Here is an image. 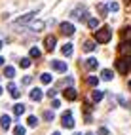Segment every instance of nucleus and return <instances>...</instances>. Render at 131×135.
<instances>
[{"instance_id":"2f4dec72","label":"nucleus","mask_w":131,"mask_h":135,"mask_svg":"<svg viewBox=\"0 0 131 135\" xmlns=\"http://www.w3.org/2000/svg\"><path fill=\"white\" fill-rule=\"evenodd\" d=\"M42 27H44V23H42V21H36V23L32 25V29H34V31H40Z\"/></svg>"},{"instance_id":"f3484780","label":"nucleus","mask_w":131,"mask_h":135,"mask_svg":"<svg viewBox=\"0 0 131 135\" xmlns=\"http://www.w3.org/2000/svg\"><path fill=\"white\" fill-rule=\"evenodd\" d=\"M101 78H103V80H107V82H108V80H112V70H110V69H103Z\"/></svg>"},{"instance_id":"72a5a7b5","label":"nucleus","mask_w":131,"mask_h":135,"mask_svg":"<svg viewBox=\"0 0 131 135\" xmlns=\"http://www.w3.org/2000/svg\"><path fill=\"white\" fill-rule=\"evenodd\" d=\"M97 135H108V129H107V128H99Z\"/></svg>"},{"instance_id":"b1692460","label":"nucleus","mask_w":131,"mask_h":135,"mask_svg":"<svg viewBox=\"0 0 131 135\" xmlns=\"http://www.w3.org/2000/svg\"><path fill=\"white\" fill-rule=\"evenodd\" d=\"M29 126H31V128H36V126H38V118H36V116H29Z\"/></svg>"},{"instance_id":"79ce46f5","label":"nucleus","mask_w":131,"mask_h":135,"mask_svg":"<svg viewBox=\"0 0 131 135\" xmlns=\"http://www.w3.org/2000/svg\"><path fill=\"white\" fill-rule=\"evenodd\" d=\"M74 135H80V133H74Z\"/></svg>"},{"instance_id":"9b49d317","label":"nucleus","mask_w":131,"mask_h":135,"mask_svg":"<svg viewBox=\"0 0 131 135\" xmlns=\"http://www.w3.org/2000/svg\"><path fill=\"white\" fill-rule=\"evenodd\" d=\"M8 91L12 93V97H13V99H19V95H21V91H17V88H15V84H13V82L8 84Z\"/></svg>"},{"instance_id":"2eb2a0df","label":"nucleus","mask_w":131,"mask_h":135,"mask_svg":"<svg viewBox=\"0 0 131 135\" xmlns=\"http://www.w3.org/2000/svg\"><path fill=\"white\" fill-rule=\"evenodd\" d=\"M122 38H124V42H129L131 40V27H125V29L122 31Z\"/></svg>"},{"instance_id":"cd10ccee","label":"nucleus","mask_w":131,"mask_h":135,"mask_svg":"<svg viewBox=\"0 0 131 135\" xmlns=\"http://www.w3.org/2000/svg\"><path fill=\"white\" fill-rule=\"evenodd\" d=\"M44 120L51 122V120H53V112H51V110H46V112H44Z\"/></svg>"},{"instance_id":"c85d7f7f","label":"nucleus","mask_w":131,"mask_h":135,"mask_svg":"<svg viewBox=\"0 0 131 135\" xmlns=\"http://www.w3.org/2000/svg\"><path fill=\"white\" fill-rule=\"evenodd\" d=\"M97 10H99V12H101L103 15H107V13H108V8L104 6V4H99V6H97Z\"/></svg>"},{"instance_id":"473e14b6","label":"nucleus","mask_w":131,"mask_h":135,"mask_svg":"<svg viewBox=\"0 0 131 135\" xmlns=\"http://www.w3.org/2000/svg\"><path fill=\"white\" fill-rule=\"evenodd\" d=\"M51 107H53V109H59V107H61V101H59V99H53V101H51Z\"/></svg>"},{"instance_id":"dca6fc26","label":"nucleus","mask_w":131,"mask_h":135,"mask_svg":"<svg viewBox=\"0 0 131 135\" xmlns=\"http://www.w3.org/2000/svg\"><path fill=\"white\" fill-rule=\"evenodd\" d=\"M103 97H104V93H103V91H99V89H95V91L91 93V99H93L95 103H99V101H101Z\"/></svg>"},{"instance_id":"c756f323","label":"nucleus","mask_w":131,"mask_h":135,"mask_svg":"<svg viewBox=\"0 0 131 135\" xmlns=\"http://www.w3.org/2000/svg\"><path fill=\"white\" fill-rule=\"evenodd\" d=\"M108 10H110V12H118V10H120V4H118V2H112V4L108 6Z\"/></svg>"},{"instance_id":"e433bc0d","label":"nucleus","mask_w":131,"mask_h":135,"mask_svg":"<svg viewBox=\"0 0 131 135\" xmlns=\"http://www.w3.org/2000/svg\"><path fill=\"white\" fill-rule=\"evenodd\" d=\"M4 65V57H0V67H2Z\"/></svg>"},{"instance_id":"aec40b11","label":"nucleus","mask_w":131,"mask_h":135,"mask_svg":"<svg viewBox=\"0 0 131 135\" xmlns=\"http://www.w3.org/2000/svg\"><path fill=\"white\" fill-rule=\"evenodd\" d=\"M72 50H74V46H72V44H65L61 51H63V55H70V53H72Z\"/></svg>"},{"instance_id":"f257e3e1","label":"nucleus","mask_w":131,"mask_h":135,"mask_svg":"<svg viewBox=\"0 0 131 135\" xmlns=\"http://www.w3.org/2000/svg\"><path fill=\"white\" fill-rule=\"evenodd\" d=\"M110 38H112V31L108 29V27H101L99 31H95V40H97L99 44H107Z\"/></svg>"},{"instance_id":"7ed1b4c3","label":"nucleus","mask_w":131,"mask_h":135,"mask_svg":"<svg viewBox=\"0 0 131 135\" xmlns=\"http://www.w3.org/2000/svg\"><path fill=\"white\" fill-rule=\"evenodd\" d=\"M85 15H87V8H85V6H76L74 10L70 12V17H72V19H76V21H82Z\"/></svg>"},{"instance_id":"0eeeda50","label":"nucleus","mask_w":131,"mask_h":135,"mask_svg":"<svg viewBox=\"0 0 131 135\" xmlns=\"http://www.w3.org/2000/svg\"><path fill=\"white\" fill-rule=\"evenodd\" d=\"M118 50H120V55H124V57H131V44H129V42H122Z\"/></svg>"},{"instance_id":"412c9836","label":"nucleus","mask_w":131,"mask_h":135,"mask_svg":"<svg viewBox=\"0 0 131 135\" xmlns=\"http://www.w3.org/2000/svg\"><path fill=\"white\" fill-rule=\"evenodd\" d=\"M40 80H42V84H51V80H53V78H51L49 73H44V74L40 76Z\"/></svg>"},{"instance_id":"f704fd0d","label":"nucleus","mask_w":131,"mask_h":135,"mask_svg":"<svg viewBox=\"0 0 131 135\" xmlns=\"http://www.w3.org/2000/svg\"><path fill=\"white\" fill-rule=\"evenodd\" d=\"M31 82H32L31 76H25V78H23V84H31Z\"/></svg>"},{"instance_id":"a19ab883","label":"nucleus","mask_w":131,"mask_h":135,"mask_svg":"<svg viewBox=\"0 0 131 135\" xmlns=\"http://www.w3.org/2000/svg\"><path fill=\"white\" fill-rule=\"evenodd\" d=\"M129 89H131V82H129Z\"/></svg>"},{"instance_id":"c9c22d12","label":"nucleus","mask_w":131,"mask_h":135,"mask_svg":"<svg viewBox=\"0 0 131 135\" xmlns=\"http://www.w3.org/2000/svg\"><path fill=\"white\" fill-rule=\"evenodd\" d=\"M55 93H57V89H48V95L49 97H55Z\"/></svg>"},{"instance_id":"7c9ffc66","label":"nucleus","mask_w":131,"mask_h":135,"mask_svg":"<svg viewBox=\"0 0 131 135\" xmlns=\"http://www.w3.org/2000/svg\"><path fill=\"white\" fill-rule=\"evenodd\" d=\"M19 65H21L23 69H27V67H31V61H29V59H21V63H19Z\"/></svg>"},{"instance_id":"1a4fd4ad","label":"nucleus","mask_w":131,"mask_h":135,"mask_svg":"<svg viewBox=\"0 0 131 135\" xmlns=\"http://www.w3.org/2000/svg\"><path fill=\"white\" fill-rule=\"evenodd\" d=\"M44 44H46L48 51H51V50L55 48V36H53V34H49V36H46V40H44Z\"/></svg>"},{"instance_id":"4468645a","label":"nucleus","mask_w":131,"mask_h":135,"mask_svg":"<svg viewBox=\"0 0 131 135\" xmlns=\"http://www.w3.org/2000/svg\"><path fill=\"white\" fill-rule=\"evenodd\" d=\"M31 99H32V101H40V99H42V89L34 88L32 91H31Z\"/></svg>"},{"instance_id":"ea45409f","label":"nucleus","mask_w":131,"mask_h":135,"mask_svg":"<svg viewBox=\"0 0 131 135\" xmlns=\"http://www.w3.org/2000/svg\"><path fill=\"white\" fill-rule=\"evenodd\" d=\"M0 50H2V42H0Z\"/></svg>"},{"instance_id":"a211bd4d","label":"nucleus","mask_w":131,"mask_h":135,"mask_svg":"<svg viewBox=\"0 0 131 135\" xmlns=\"http://www.w3.org/2000/svg\"><path fill=\"white\" fill-rule=\"evenodd\" d=\"M13 112H15L17 116H21V114L25 112V105H21V103H17V105H13Z\"/></svg>"},{"instance_id":"423d86ee","label":"nucleus","mask_w":131,"mask_h":135,"mask_svg":"<svg viewBox=\"0 0 131 135\" xmlns=\"http://www.w3.org/2000/svg\"><path fill=\"white\" fill-rule=\"evenodd\" d=\"M59 29H61V32H63L65 36H72L74 34V25L72 23H61Z\"/></svg>"},{"instance_id":"4be33fe9","label":"nucleus","mask_w":131,"mask_h":135,"mask_svg":"<svg viewBox=\"0 0 131 135\" xmlns=\"http://www.w3.org/2000/svg\"><path fill=\"white\" fill-rule=\"evenodd\" d=\"M84 50H85V51H93V50H95V42H93V40H87V42L84 44Z\"/></svg>"},{"instance_id":"393cba45","label":"nucleus","mask_w":131,"mask_h":135,"mask_svg":"<svg viewBox=\"0 0 131 135\" xmlns=\"http://www.w3.org/2000/svg\"><path fill=\"white\" fill-rule=\"evenodd\" d=\"M29 55H31L32 59H36V57H40V50H38V48H31V51H29Z\"/></svg>"},{"instance_id":"f8f14e48","label":"nucleus","mask_w":131,"mask_h":135,"mask_svg":"<svg viewBox=\"0 0 131 135\" xmlns=\"http://www.w3.org/2000/svg\"><path fill=\"white\" fill-rule=\"evenodd\" d=\"M51 67H53L55 70H59V73H65V70H67V63H63V61H53V63H51Z\"/></svg>"},{"instance_id":"a878e982","label":"nucleus","mask_w":131,"mask_h":135,"mask_svg":"<svg viewBox=\"0 0 131 135\" xmlns=\"http://www.w3.org/2000/svg\"><path fill=\"white\" fill-rule=\"evenodd\" d=\"M99 84V78L95 76H87V86H97Z\"/></svg>"},{"instance_id":"58836bf2","label":"nucleus","mask_w":131,"mask_h":135,"mask_svg":"<svg viewBox=\"0 0 131 135\" xmlns=\"http://www.w3.org/2000/svg\"><path fill=\"white\" fill-rule=\"evenodd\" d=\"M0 95H2V88H0Z\"/></svg>"},{"instance_id":"f03ea898","label":"nucleus","mask_w":131,"mask_h":135,"mask_svg":"<svg viewBox=\"0 0 131 135\" xmlns=\"http://www.w3.org/2000/svg\"><path fill=\"white\" fill-rule=\"evenodd\" d=\"M129 69H131V57H124V59L116 61V70L120 74H127Z\"/></svg>"},{"instance_id":"6ab92c4d","label":"nucleus","mask_w":131,"mask_h":135,"mask_svg":"<svg viewBox=\"0 0 131 135\" xmlns=\"http://www.w3.org/2000/svg\"><path fill=\"white\" fill-rule=\"evenodd\" d=\"M4 76H6V78H13V76H15V69H13V67H6V69H4Z\"/></svg>"},{"instance_id":"ddd939ff","label":"nucleus","mask_w":131,"mask_h":135,"mask_svg":"<svg viewBox=\"0 0 131 135\" xmlns=\"http://www.w3.org/2000/svg\"><path fill=\"white\" fill-rule=\"evenodd\" d=\"M97 65H99V63H97V59H95V57H89V59L85 61V67L89 69V70H95V69H97Z\"/></svg>"},{"instance_id":"20e7f679","label":"nucleus","mask_w":131,"mask_h":135,"mask_svg":"<svg viewBox=\"0 0 131 135\" xmlns=\"http://www.w3.org/2000/svg\"><path fill=\"white\" fill-rule=\"evenodd\" d=\"M34 15H36V12H29V13H25V15H21V17H17V19L13 21V25H17V27H21V25H29V23L34 19Z\"/></svg>"},{"instance_id":"bb28decb","label":"nucleus","mask_w":131,"mask_h":135,"mask_svg":"<svg viewBox=\"0 0 131 135\" xmlns=\"http://www.w3.org/2000/svg\"><path fill=\"white\" fill-rule=\"evenodd\" d=\"M13 133H15V135H25V128H23V126H15Z\"/></svg>"},{"instance_id":"4c0bfd02","label":"nucleus","mask_w":131,"mask_h":135,"mask_svg":"<svg viewBox=\"0 0 131 135\" xmlns=\"http://www.w3.org/2000/svg\"><path fill=\"white\" fill-rule=\"evenodd\" d=\"M53 135H61V133H59V131H55V133H53Z\"/></svg>"},{"instance_id":"39448f33","label":"nucleus","mask_w":131,"mask_h":135,"mask_svg":"<svg viewBox=\"0 0 131 135\" xmlns=\"http://www.w3.org/2000/svg\"><path fill=\"white\" fill-rule=\"evenodd\" d=\"M63 128H67V129L74 128V118H72V112L70 110H67L63 114Z\"/></svg>"},{"instance_id":"5701e85b","label":"nucleus","mask_w":131,"mask_h":135,"mask_svg":"<svg viewBox=\"0 0 131 135\" xmlns=\"http://www.w3.org/2000/svg\"><path fill=\"white\" fill-rule=\"evenodd\" d=\"M87 27H89V29H97V27H99V21L91 17V19H87Z\"/></svg>"},{"instance_id":"9d476101","label":"nucleus","mask_w":131,"mask_h":135,"mask_svg":"<svg viewBox=\"0 0 131 135\" xmlns=\"http://www.w3.org/2000/svg\"><path fill=\"white\" fill-rule=\"evenodd\" d=\"M0 126H2V129H8L12 126V118L8 114H4V116H0Z\"/></svg>"},{"instance_id":"6e6552de","label":"nucleus","mask_w":131,"mask_h":135,"mask_svg":"<svg viewBox=\"0 0 131 135\" xmlns=\"http://www.w3.org/2000/svg\"><path fill=\"white\" fill-rule=\"evenodd\" d=\"M65 97L68 99V101H74V99H78V91L74 88H67L65 89Z\"/></svg>"}]
</instances>
